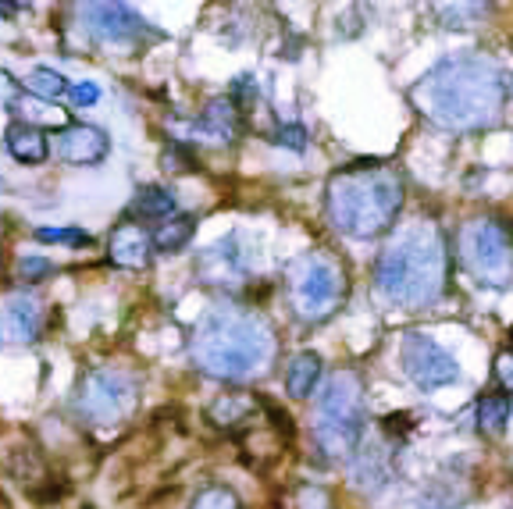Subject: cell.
Listing matches in <instances>:
<instances>
[{
  "instance_id": "1",
  "label": "cell",
  "mask_w": 513,
  "mask_h": 509,
  "mask_svg": "<svg viewBox=\"0 0 513 509\" xmlns=\"http://www.w3.org/2000/svg\"><path fill=\"white\" fill-rule=\"evenodd\" d=\"M410 100L446 132H485L503 118L510 75L485 54H453L414 82Z\"/></svg>"
},
{
  "instance_id": "25",
  "label": "cell",
  "mask_w": 513,
  "mask_h": 509,
  "mask_svg": "<svg viewBox=\"0 0 513 509\" xmlns=\"http://www.w3.org/2000/svg\"><path fill=\"white\" fill-rule=\"evenodd\" d=\"M189 509H239V499H236V492H232V488L214 485V488H204V492L196 495Z\"/></svg>"
},
{
  "instance_id": "29",
  "label": "cell",
  "mask_w": 513,
  "mask_h": 509,
  "mask_svg": "<svg viewBox=\"0 0 513 509\" xmlns=\"http://www.w3.org/2000/svg\"><path fill=\"white\" fill-rule=\"evenodd\" d=\"M18 89H22V82H15L8 72H0V107L18 104Z\"/></svg>"
},
{
  "instance_id": "17",
  "label": "cell",
  "mask_w": 513,
  "mask_h": 509,
  "mask_svg": "<svg viewBox=\"0 0 513 509\" xmlns=\"http://www.w3.org/2000/svg\"><path fill=\"white\" fill-rule=\"evenodd\" d=\"M492 0H432V15L446 29H474L489 18Z\"/></svg>"
},
{
  "instance_id": "26",
  "label": "cell",
  "mask_w": 513,
  "mask_h": 509,
  "mask_svg": "<svg viewBox=\"0 0 513 509\" xmlns=\"http://www.w3.org/2000/svg\"><path fill=\"white\" fill-rule=\"evenodd\" d=\"M50 275V260L43 257H22L18 260V278L22 282H40V278Z\"/></svg>"
},
{
  "instance_id": "14",
  "label": "cell",
  "mask_w": 513,
  "mask_h": 509,
  "mask_svg": "<svg viewBox=\"0 0 513 509\" xmlns=\"http://www.w3.org/2000/svg\"><path fill=\"white\" fill-rule=\"evenodd\" d=\"M111 260L118 267H125V271H143V267L150 264V257H154V239H150L147 232H143V225H136V221H125V225H118L111 232Z\"/></svg>"
},
{
  "instance_id": "9",
  "label": "cell",
  "mask_w": 513,
  "mask_h": 509,
  "mask_svg": "<svg viewBox=\"0 0 513 509\" xmlns=\"http://www.w3.org/2000/svg\"><path fill=\"white\" fill-rule=\"evenodd\" d=\"M82 29L104 47H136L157 33L132 11L129 0H79Z\"/></svg>"
},
{
  "instance_id": "12",
  "label": "cell",
  "mask_w": 513,
  "mask_h": 509,
  "mask_svg": "<svg viewBox=\"0 0 513 509\" xmlns=\"http://www.w3.org/2000/svg\"><path fill=\"white\" fill-rule=\"evenodd\" d=\"M43 332V307L29 292H15L0 307V342H36Z\"/></svg>"
},
{
  "instance_id": "15",
  "label": "cell",
  "mask_w": 513,
  "mask_h": 509,
  "mask_svg": "<svg viewBox=\"0 0 513 509\" xmlns=\"http://www.w3.org/2000/svg\"><path fill=\"white\" fill-rule=\"evenodd\" d=\"M4 146H8V154L15 157L18 164H43L50 154V139L40 125H29V122H15L8 125L4 132Z\"/></svg>"
},
{
  "instance_id": "2",
  "label": "cell",
  "mask_w": 513,
  "mask_h": 509,
  "mask_svg": "<svg viewBox=\"0 0 513 509\" xmlns=\"http://www.w3.org/2000/svg\"><path fill=\"white\" fill-rule=\"evenodd\" d=\"M449 278L446 235L432 221H417L392 239L375 264V285L392 307L421 310L439 303Z\"/></svg>"
},
{
  "instance_id": "22",
  "label": "cell",
  "mask_w": 513,
  "mask_h": 509,
  "mask_svg": "<svg viewBox=\"0 0 513 509\" xmlns=\"http://www.w3.org/2000/svg\"><path fill=\"white\" fill-rule=\"evenodd\" d=\"M22 86L29 93H36L40 100H61L68 93V79L61 72H54V68H33Z\"/></svg>"
},
{
  "instance_id": "3",
  "label": "cell",
  "mask_w": 513,
  "mask_h": 509,
  "mask_svg": "<svg viewBox=\"0 0 513 509\" xmlns=\"http://www.w3.org/2000/svg\"><path fill=\"white\" fill-rule=\"evenodd\" d=\"M328 218L353 239H378L403 211V178L389 164H350L335 171L325 189Z\"/></svg>"
},
{
  "instance_id": "21",
  "label": "cell",
  "mask_w": 513,
  "mask_h": 509,
  "mask_svg": "<svg viewBox=\"0 0 513 509\" xmlns=\"http://www.w3.org/2000/svg\"><path fill=\"white\" fill-rule=\"evenodd\" d=\"M132 211H136L139 218H171V214H175V193L164 186L139 189L136 200H132Z\"/></svg>"
},
{
  "instance_id": "31",
  "label": "cell",
  "mask_w": 513,
  "mask_h": 509,
  "mask_svg": "<svg viewBox=\"0 0 513 509\" xmlns=\"http://www.w3.org/2000/svg\"><path fill=\"white\" fill-rule=\"evenodd\" d=\"M15 11H18L15 0H0V15H4V18H15Z\"/></svg>"
},
{
  "instance_id": "19",
  "label": "cell",
  "mask_w": 513,
  "mask_h": 509,
  "mask_svg": "<svg viewBox=\"0 0 513 509\" xmlns=\"http://www.w3.org/2000/svg\"><path fill=\"white\" fill-rule=\"evenodd\" d=\"M510 396L506 392H489V396L478 399V428L485 431V435L499 438L506 431V424H510Z\"/></svg>"
},
{
  "instance_id": "23",
  "label": "cell",
  "mask_w": 513,
  "mask_h": 509,
  "mask_svg": "<svg viewBox=\"0 0 513 509\" xmlns=\"http://www.w3.org/2000/svg\"><path fill=\"white\" fill-rule=\"evenodd\" d=\"M257 410V403L246 396H225L211 406V417L221 424V428H236V424H246V417Z\"/></svg>"
},
{
  "instance_id": "18",
  "label": "cell",
  "mask_w": 513,
  "mask_h": 509,
  "mask_svg": "<svg viewBox=\"0 0 513 509\" xmlns=\"http://www.w3.org/2000/svg\"><path fill=\"white\" fill-rule=\"evenodd\" d=\"M321 381V356L314 349H303L289 360L285 367V392L293 399H310L314 396V388Z\"/></svg>"
},
{
  "instance_id": "27",
  "label": "cell",
  "mask_w": 513,
  "mask_h": 509,
  "mask_svg": "<svg viewBox=\"0 0 513 509\" xmlns=\"http://www.w3.org/2000/svg\"><path fill=\"white\" fill-rule=\"evenodd\" d=\"M275 143L278 146H289V150H307V129L303 125H282V129L275 132Z\"/></svg>"
},
{
  "instance_id": "28",
  "label": "cell",
  "mask_w": 513,
  "mask_h": 509,
  "mask_svg": "<svg viewBox=\"0 0 513 509\" xmlns=\"http://www.w3.org/2000/svg\"><path fill=\"white\" fill-rule=\"evenodd\" d=\"M65 97L72 100L75 107H90L100 100V89H97V82H75V86H68Z\"/></svg>"
},
{
  "instance_id": "16",
  "label": "cell",
  "mask_w": 513,
  "mask_h": 509,
  "mask_svg": "<svg viewBox=\"0 0 513 509\" xmlns=\"http://www.w3.org/2000/svg\"><path fill=\"white\" fill-rule=\"evenodd\" d=\"M196 129H200V136L211 139V143L225 146L232 143V139L239 136V107L236 100H228V97H218L207 104L204 118L196 122Z\"/></svg>"
},
{
  "instance_id": "4",
  "label": "cell",
  "mask_w": 513,
  "mask_h": 509,
  "mask_svg": "<svg viewBox=\"0 0 513 509\" xmlns=\"http://www.w3.org/2000/svg\"><path fill=\"white\" fill-rule=\"evenodd\" d=\"M196 367L221 381H246L275 360V332L257 314L214 310L200 321L193 335Z\"/></svg>"
},
{
  "instance_id": "10",
  "label": "cell",
  "mask_w": 513,
  "mask_h": 509,
  "mask_svg": "<svg viewBox=\"0 0 513 509\" xmlns=\"http://www.w3.org/2000/svg\"><path fill=\"white\" fill-rule=\"evenodd\" d=\"M399 367L414 381L417 388L432 392V388H446L460 378V367L456 360L428 335H407L403 346H399Z\"/></svg>"
},
{
  "instance_id": "8",
  "label": "cell",
  "mask_w": 513,
  "mask_h": 509,
  "mask_svg": "<svg viewBox=\"0 0 513 509\" xmlns=\"http://www.w3.org/2000/svg\"><path fill=\"white\" fill-rule=\"evenodd\" d=\"M136 406V381L118 367H100L79 388V413L97 428L122 424Z\"/></svg>"
},
{
  "instance_id": "24",
  "label": "cell",
  "mask_w": 513,
  "mask_h": 509,
  "mask_svg": "<svg viewBox=\"0 0 513 509\" xmlns=\"http://www.w3.org/2000/svg\"><path fill=\"white\" fill-rule=\"evenodd\" d=\"M40 243H57V246H90L93 235L86 228H36Z\"/></svg>"
},
{
  "instance_id": "7",
  "label": "cell",
  "mask_w": 513,
  "mask_h": 509,
  "mask_svg": "<svg viewBox=\"0 0 513 509\" xmlns=\"http://www.w3.org/2000/svg\"><path fill=\"white\" fill-rule=\"evenodd\" d=\"M456 250L464 267L478 278L481 285L503 289L513 278V239L499 221H471L464 225Z\"/></svg>"
},
{
  "instance_id": "11",
  "label": "cell",
  "mask_w": 513,
  "mask_h": 509,
  "mask_svg": "<svg viewBox=\"0 0 513 509\" xmlns=\"http://www.w3.org/2000/svg\"><path fill=\"white\" fill-rule=\"evenodd\" d=\"M253 267H257V246L243 232L225 235L196 257V275L207 285H239L243 278H250Z\"/></svg>"
},
{
  "instance_id": "30",
  "label": "cell",
  "mask_w": 513,
  "mask_h": 509,
  "mask_svg": "<svg viewBox=\"0 0 513 509\" xmlns=\"http://www.w3.org/2000/svg\"><path fill=\"white\" fill-rule=\"evenodd\" d=\"M496 374H499V381H503L506 392H513V353L496 356Z\"/></svg>"
},
{
  "instance_id": "13",
  "label": "cell",
  "mask_w": 513,
  "mask_h": 509,
  "mask_svg": "<svg viewBox=\"0 0 513 509\" xmlns=\"http://www.w3.org/2000/svg\"><path fill=\"white\" fill-rule=\"evenodd\" d=\"M54 139H57V154H61V161L82 164V168L100 164L107 157V150H111L104 129H97V125H65Z\"/></svg>"
},
{
  "instance_id": "20",
  "label": "cell",
  "mask_w": 513,
  "mask_h": 509,
  "mask_svg": "<svg viewBox=\"0 0 513 509\" xmlns=\"http://www.w3.org/2000/svg\"><path fill=\"white\" fill-rule=\"evenodd\" d=\"M196 232V221L189 218V214H171V218H164V225L157 228L154 235V250L161 253H179L182 246L193 239Z\"/></svg>"
},
{
  "instance_id": "5",
  "label": "cell",
  "mask_w": 513,
  "mask_h": 509,
  "mask_svg": "<svg viewBox=\"0 0 513 509\" xmlns=\"http://www.w3.org/2000/svg\"><path fill=\"white\" fill-rule=\"evenodd\" d=\"M367 403L357 371H339L328 378L314 406V438L328 456H350L364 438Z\"/></svg>"
},
{
  "instance_id": "6",
  "label": "cell",
  "mask_w": 513,
  "mask_h": 509,
  "mask_svg": "<svg viewBox=\"0 0 513 509\" xmlns=\"http://www.w3.org/2000/svg\"><path fill=\"white\" fill-rule=\"evenodd\" d=\"M342 292H346V278H342L339 264L325 253H303L289 267V299H293L296 317L303 321L332 317Z\"/></svg>"
}]
</instances>
